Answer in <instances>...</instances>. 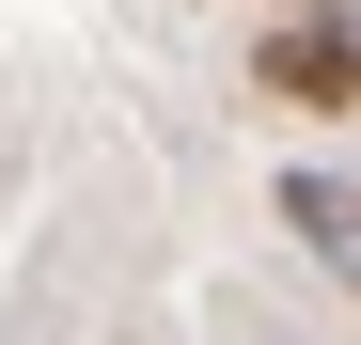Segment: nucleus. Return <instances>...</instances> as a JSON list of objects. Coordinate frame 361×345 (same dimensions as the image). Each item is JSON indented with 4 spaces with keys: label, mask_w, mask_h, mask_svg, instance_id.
Segmentation results:
<instances>
[{
    "label": "nucleus",
    "mask_w": 361,
    "mask_h": 345,
    "mask_svg": "<svg viewBox=\"0 0 361 345\" xmlns=\"http://www.w3.org/2000/svg\"><path fill=\"white\" fill-rule=\"evenodd\" d=\"M252 79H267L283 110H361V16H345V0H298V16H267Z\"/></svg>",
    "instance_id": "1"
},
{
    "label": "nucleus",
    "mask_w": 361,
    "mask_h": 345,
    "mask_svg": "<svg viewBox=\"0 0 361 345\" xmlns=\"http://www.w3.org/2000/svg\"><path fill=\"white\" fill-rule=\"evenodd\" d=\"M283 220L330 251V282H361V189H345V172H283Z\"/></svg>",
    "instance_id": "2"
},
{
    "label": "nucleus",
    "mask_w": 361,
    "mask_h": 345,
    "mask_svg": "<svg viewBox=\"0 0 361 345\" xmlns=\"http://www.w3.org/2000/svg\"><path fill=\"white\" fill-rule=\"evenodd\" d=\"M267 16H298V0H267Z\"/></svg>",
    "instance_id": "3"
}]
</instances>
